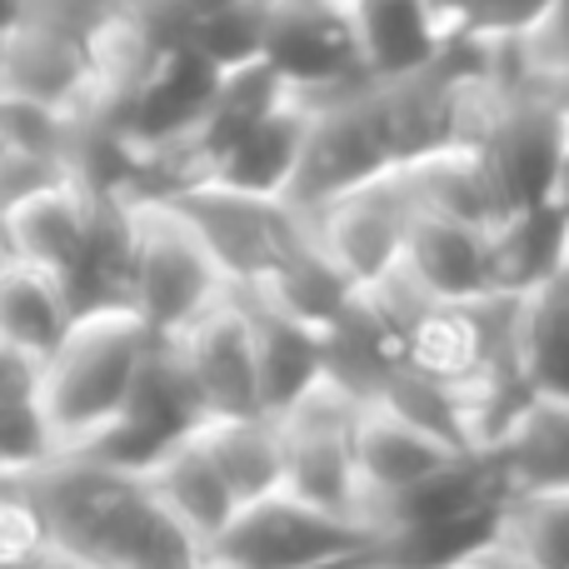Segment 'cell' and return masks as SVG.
I'll return each instance as SVG.
<instances>
[{"label": "cell", "mask_w": 569, "mask_h": 569, "mask_svg": "<svg viewBox=\"0 0 569 569\" xmlns=\"http://www.w3.org/2000/svg\"><path fill=\"white\" fill-rule=\"evenodd\" d=\"M565 230L569 216L555 200L505 210L490 226V284L495 295H525L535 284L565 276Z\"/></svg>", "instance_id": "44dd1931"}, {"label": "cell", "mask_w": 569, "mask_h": 569, "mask_svg": "<svg viewBox=\"0 0 569 569\" xmlns=\"http://www.w3.org/2000/svg\"><path fill=\"white\" fill-rule=\"evenodd\" d=\"M10 260H16V256H10V240H6V226H0V270H6V266H10Z\"/></svg>", "instance_id": "836d02e7"}, {"label": "cell", "mask_w": 569, "mask_h": 569, "mask_svg": "<svg viewBox=\"0 0 569 569\" xmlns=\"http://www.w3.org/2000/svg\"><path fill=\"white\" fill-rule=\"evenodd\" d=\"M555 0H470L455 26V40H475V46H510L525 40L545 16H550Z\"/></svg>", "instance_id": "f1b7e54d"}, {"label": "cell", "mask_w": 569, "mask_h": 569, "mask_svg": "<svg viewBox=\"0 0 569 569\" xmlns=\"http://www.w3.org/2000/svg\"><path fill=\"white\" fill-rule=\"evenodd\" d=\"M520 76L555 96H569V0H555L550 16L520 40Z\"/></svg>", "instance_id": "83f0119b"}, {"label": "cell", "mask_w": 569, "mask_h": 569, "mask_svg": "<svg viewBox=\"0 0 569 569\" xmlns=\"http://www.w3.org/2000/svg\"><path fill=\"white\" fill-rule=\"evenodd\" d=\"M60 170H66L60 160L36 156V150H26V146H6V140H0V216H6L20 196H30V190L46 186L50 176H60Z\"/></svg>", "instance_id": "4dcf8cb0"}, {"label": "cell", "mask_w": 569, "mask_h": 569, "mask_svg": "<svg viewBox=\"0 0 569 569\" xmlns=\"http://www.w3.org/2000/svg\"><path fill=\"white\" fill-rule=\"evenodd\" d=\"M405 186H410L415 206L435 210V216L475 220V226H495L505 216V200L495 190V176L475 146H455L440 156H425L415 166H400Z\"/></svg>", "instance_id": "cb8c5ba5"}, {"label": "cell", "mask_w": 569, "mask_h": 569, "mask_svg": "<svg viewBox=\"0 0 569 569\" xmlns=\"http://www.w3.org/2000/svg\"><path fill=\"white\" fill-rule=\"evenodd\" d=\"M266 20L270 0H226V6L190 10L186 46L200 50L216 70L246 66V60H260V50H266Z\"/></svg>", "instance_id": "4316f807"}, {"label": "cell", "mask_w": 569, "mask_h": 569, "mask_svg": "<svg viewBox=\"0 0 569 569\" xmlns=\"http://www.w3.org/2000/svg\"><path fill=\"white\" fill-rule=\"evenodd\" d=\"M365 86L400 80L450 50V26L430 0H350Z\"/></svg>", "instance_id": "e0dca14e"}, {"label": "cell", "mask_w": 569, "mask_h": 569, "mask_svg": "<svg viewBox=\"0 0 569 569\" xmlns=\"http://www.w3.org/2000/svg\"><path fill=\"white\" fill-rule=\"evenodd\" d=\"M400 276L430 300H485L490 284V226L415 206L410 236H405Z\"/></svg>", "instance_id": "9a60e30c"}, {"label": "cell", "mask_w": 569, "mask_h": 569, "mask_svg": "<svg viewBox=\"0 0 569 569\" xmlns=\"http://www.w3.org/2000/svg\"><path fill=\"white\" fill-rule=\"evenodd\" d=\"M380 560V535L360 515H340L315 505L295 490H270L246 500L230 525L206 550V565L236 569H315V565H350Z\"/></svg>", "instance_id": "3957f363"}, {"label": "cell", "mask_w": 569, "mask_h": 569, "mask_svg": "<svg viewBox=\"0 0 569 569\" xmlns=\"http://www.w3.org/2000/svg\"><path fill=\"white\" fill-rule=\"evenodd\" d=\"M20 10H26V0H0V30H6L10 20L20 16Z\"/></svg>", "instance_id": "d6a6232c"}, {"label": "cell", "mask_w": 569, "mask_h": 569, "mask_svg": "<svg viewBox=\"0 0 569 569\" xmlns=\"http://www.w3.org/2000/svg\"><path fill=\"white\" fill-rule=\"evenodd\" d=\"M166 200L196 226L216 266L226 270L230 290H260L305 230V216L290 200L250 196V190L220 186V180H190V186L170 190Z\"/></svg>", "instance_id": "5b68a950"}, {"label": "cell", "mask_w": 569, "mask_h": 569, "mask_svg": "<svg viewBox=\"0 0 569 569\" xmlns=\"http://www.w3.org/2000/svg\"><path fill=\"white\" fill-rule=\"evenodd\" d=\"M140 475H146V485L156 490V500L166 505L190 535H196L200 550H210L216 535L230 525V515L240 510L236 490H230L226 475L216 470V460H210V450L200 445L196 430H186L180 440H170Z\"/></svg>", "instance_id": "ac0fdd59"}, {"label": "cell", "mask_w": 569, "mask_h": 569, "mask_svg": "<svg viewBox=\"0 0 569 569\" xmlns=\"http://www.w3.org/2000/svg\"><path fill=\"white\" fill-rule=\"evenodd\" d=\"M96 210H100L96 190H86L70 170H60V176H50L46 186L20 196L16 206L0 216L6 240H10V256L66 280L70 270H76L86 240H90Z\"/></svg>", "instance_id": "5bb4252c"}, {"label": "cell", "mask_w": 569, "mask_h": 569, "mask_svg": "<svg viewBox=\"0 0 569 569\" xmlns=\"http://www.w3.org/2000/svg\"><path fill=\"white\" fill-rule=\"evenodd\" d=\"M46 535V560L76 565H206L196 535L156 500L140 470H120L86 450H50L10 475Z\"/></svg>", "instance_id": "6da1fadb"}, {"label": "cell", "mask_w": 569, "mask_h": 569, "mask_svg": "<svg viewBox=\"0 0 569 569\" xmlns=\"http://www.w3.org/2000/svg\"><path fill=\"white\" fill-rule=\"evenodd\" d=\"M495 485L505 495H555L569 490V400L530 395L505 435L485 450Z\"/></svg>", "instance_id": "2e32d148"}, {"label": "cell", "mask_w": 569, "mask_h": 569, "mask_svg": "<svg viewBox=\"0 0 569 569\" xmlns=\"http://www.w3.org/2000/svg\"><path fill=\"white\" fill-rule=\"evenodd\" d=\"M470 450H460L455 440L425 430V425L405 420L400 410L380 400H360L355 415V475H360V515L370 520L375 505L395 500V495L415 490V485L435 480L440 470H450L455 460H465Z\"/></svg>", "instance_id": "4fadbf2b"}, {"label": "cell", "mask_w": 569, "mask_h": 569, "mask_svg": "<svg viewBox=\"0 0 569 569\" xmlns=\"http://www.w3.org/2000/svg\"><path fill=\"white\" fill-rule=\"evenodd\" d=\"M569 565V490L505 495L495 535L470 565Z\"/></svg>", "instance_id": "d4e9b609"}, {"label": "cell", "mask_w": 569, "mask_h": 569, "mask_svg": "<svg viewBox=\"0 0 569 569\" xmlns=\"http://www.w3.org/2000/svg\"><path fill=\"white\" fill-rule=\"evenodd\" d=\"M250 310V335H256V375H260V400L270 415H280L284 405H295L310 385L325 380V345L320 330L305 320H295L290 310L270 305L266 295L240 290Z\"/></svg>", "instance_id": "ffe728a7"}, {"label": "cell", "mask_w": 569, "mask_h": 569, "mask_svg": "<svg viewBox=\"0 0 569 569\" xmlns=\"http://www.w3.org/2000/svg\"><path fill=\"white\" fill-rule=\"evenodd\" d=\"M385 170L400 166L390 156L370 86L335 90V96L310 100V110H305V146L284 200L295 210H315L320 200L340 196V190L360 186V180L385 176Z\"/></svg>", "instance_id": "8992f818"}, {"label": "cell", "mask_w": 569, "mask_h": 569, "mask_svg": "<svg viewBox=\"0 0 569 569\" xmlns=\"http://www.w3.org/2000/svg\"><path fill=\"white\" fill-rule=\"evenodd\" d=\"M505 345L535 395L569 400V276H555L525 295H510Z\"/></svg>", "instance_id": "d6986e66"}, {"label": "cell", "mask_w": 569, "mask_h": 569, "mask_svg": "<svg viewBox=\"0 0 569 569\" xmlns=\"http://www.w3.org/2000/svg\"><path fill=\"white\" fill-rule=\"evenodd\" d=\"M200 445L210 450L216 470L236 490V500H260V495L284 485V445H280V420L266 410L256 415H206L196 425Z\"/></svg>", "instance_id": "603a6c76"}, {"label": "cell", "mask_w": 569, "mask_h": 569, "mask_svg": "<svg viewBox=\"0 0 569 569\" xmlns=\"http://www.w3.org/2000/svg\"><path fill=\"white\" fill-rule=\"evenodd\" d=\"M70 315V290L60 276L26 260H10L0 270V345L30 355V360H46V350L66 335Z\"/></svg>", "instance_id": "484cf974"}, {"label": "cell", "mask_w": 569, "mask_h": 569, "mask_svg": "<svg viewBox=\"0 0 569 569\" xmlns=\"http://www.w3.org/2000/svg\"><path fill=\"white\" fill-rule=\"evenodd\" d=\"M130 226H136V246H130L126 305L156 335L186 330L196 315L230 295L226 270L166 196H130Z\"/></svg>", "instance_id": "277c9868"}, {"label": "cell", "mask_w": 569, "mask_h": 569, "mask_svg": "<svg viewBox=\"0 0 569 569\" xmlns=\"http://www.w3.org/2000/svg\"><path fill=\"white\" fill-rule=\"evenodd\" d=\"M300 216L325 256L345 270V280L365 290V284H380L385 276L400 270L405 236H410L415 220V196L400 170H385V176L360 180V186L340 190V196L320 200Z\"/></svg>", "instance_id": "ba28073f"}, {"label": "cell", "mask_w": 569, "mask_h": 569, "mask_svg": "<svg viewBox=\"0 0 569 569\" xmlns=\"http://www.w3.org/2000/svg\"><path fill=\"white\" fill-rule=\"evenodd\" d=\"M90 96H96V80H90V46L80 30L26 16V10L0 30V100L70 116L90 106Z\"/></svg>", "instance_id": "8fae6325"}, {"label": "cell", "mask_w": 569, "mask_h": 569, "mask_svg": "<svg viewBox=\"0 0 569 569\" xmlns=\"http://www.w3.org/2000/svg\"><path fill=\"white\" fill-rule=\"evenodd\" d=\"M0 560H46L40 520L10 475H0Z\"/></svg>", "instance_id": "f546056e"}, {"label": "cell", "mask_w": 569, "mask_h": 569, "mask_svg": "<svg viewBox=\"0 0 569 569\" xmlns=\"http://www.w3.org/2000/svg\"><path fill=\"white\" fill-rule=\"evenodd\" d=\"M260 60L305 100L365 86L350 0H270Z\"/></svg>", "instance_id": "9c48e42d"}, {"label": "cell", "mask_w": 569, "mask_h": 569, "mask_svg": "<svg viewBox=\"0 0 569 569\" xmlns=\"http://www.w3.org/2000/svg\"><path fill=\"white\" fill-rule=\"evenodd\" d=\"M176 350L190 390H196L200 415H256L266 410L256 375V335H250V310L240 290H230L220 305L186 325L176 335H160ZM270 415V410H266Z\"/></svg>", "instance_id": "30bf717a"}, {"label": "cell", "mask_w": 569, "mask_h": 569, "mask_svg": "<svg viewBox=\"0 0 569 569\" xmlns=\"http://www.w3.org/2000/svg\"><path fill=\"white\" fill-rule=\"evenodd\" d=\"M565 276H569V230H565Z\"/></svg>", "instance_id": "e575fe53"}, {"label": "cell", "mask_w": 569, "mask_h": 569, "mask_svg": "<svg viewBox=\"0 0 569 569\" xmlns=\"http://www.w3.org/2000/svg\"><path fill=\"white\" fill-rule=\"evenodd\" d=\"M160 335L130 305L76 310L36 370V405L56 450H76L100 435L130 400L140 365Z\"/></svg>", "instance_id": "7a4b0ae2"}, {"label": "cell", "mask_w": 569, "mask_h": 569, "mask_svg": "<svg viewBox=\"0 0 569 569\" xmlns=\"http://www.w3.org/2000/svg\"><path fill=\"white\" fill-rule=\"evenodd\" d=\"M305 110H310V100H305V96L284 100L280 110H270L266 120H256V126H250L240 140H230L226 156H220L200 180H220V186L250 190V196L284 200V196H290L295 166H300Z\"/></svg>", "instance_id": "7402d4cb"}, {"label": "cell", "mask_w": 569, "mask_h": 569, "mask_svg": "<svg viewBox=\"0 0 569 569\" xmlns=\"http://www.w3.org/2000/svg\"><path fill=\"white\" fill-rule=\"evenodd\" d=\"M505 320H510L505 295H485V300H430V295H420L410 320H405V360L460 390L465 380L490 370L510 350Z\"/></svg>", "instance_id": "7c38bea8"}, {"label": "cell", "mask_w": 569, "mask_h": 569, "mask_svg": "<svg viewBox=\"0 0 569 569\" xmlns=\"http://www.w3.org/2000/svg\"><path fill=\"white\" fill-rule=\"evenodd\" d=\"M116 6L120 0H26V16L56 20V26H70V30H80V36H90Z\"/></svg>", "instance_id": "1f68e13d"}, {"label": "cell", "mask_w": 569, "mask_h": 569, "mask_svg": "<svg viewBox=\"0 0 569 569\" xmlns=\"http://www.w3.org/2000/svg\"><path fill=\"white\" fill-rule=\"evenodd\" d=\"M355 415H360V395L335 385L330 375L320 385H310L295 405H284L276 415L284 445V490L305 495L315 505H330L340 515H360Z\"/></svg>", "instance_id": "52a82bcc"}]
</instances>
